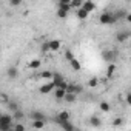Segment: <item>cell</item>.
Segmentation results:
<instances>
[{
	"label": "cell",
	"instance_id": "1",
	"mask_svg": "<svg viewBox=\"0 0 131 131\" xmlns=\"http://www.w3.org/2000/svg\"><path fill=\"white\" fill-rule=\"evenodd\" d=\"M99 20H100L102 25H113V23H116V20H114V17H113V13H106V11L100 14Z\"/></svg>",
	"mask_w": 131,
	"mask_h": 131
},
{
	"label": "cell",
	"instance_id": "2",
	"mask_svg": "<svg viewBox=\"0 0 131 131\" xmlns=\"http://www.w3.org/2000/svg\"><path fill=\"white\" fill-rule=\"evenodd\" d=\"M82 91H83V88L80 85H76V83H68V86H67V93H71V94H76V96Z\"/></svg>",
	"mask_w": 131,
	"mask_h": 131
},
{
	"label": "cell",
	"instance_id": "3",
	"mask_svg": "<svg viewBox=\"0 0 131 131\" xmlns=\"http://www.w3.org/2000/svg\"><path fill=\"white\" fill-rule=\"evenodd\" d=\"M102 56H103V59H105L106 62H111V63H113V62L116 60V56H117V54H116V51H113V49H106V51L102 52Z\"/></svg>",
	"mask_w": 131,
	"mask_h": 131
},
{
	"label": "cell",
	"instance_id": "4",
	"mask_svg": "<svg viewBox=\"0 0 131 131\" xmlns=\"http://www.w3.org/2000/svg\"><path fill=\"white\" fill-rule=\"evenodd\" d=\"M82 9L85 11V13H93L94 9H96V3L94 2H91V0H86V2H83L82 3Z\"/></svg>",
	"mask_w": 131,
	"mask_h": 131
},
{
	"label": "cell",
	"instance_id": "5",
	"mask_svg": "<svg viewBox=\"0 0 131 131\" xmlns=\"http://www.w3.org/2000/svg\"><path fill=\"white\" fill-rule=\"evenodd\" d=\"M126 16H128V11L126 9H117L116 13H113V17H114L116 22L117 20H122V19H126Z\"/></svg>",
	"mask_w": 131,
	"mask_h": 131
},
{
	"label": "cell",
	"instance_id": "6",
	"mask_svg": "<svg viewBox=\"0 0 131 131\" xmlns=\"http://www.w3.org/2000/svg\"><path fill=\"white\" fill-rule=\"evenodd\" d=\"M129 36H131V32H129L128 29H123V31H119V32H117L116 39H117V42H125V40H128Z\"/></svg>",
	"mask_w": 131,
	"mask_h": 131
},
{
	"label": "cell",
	"instance_id": "7",
	"mask_svg": "<svg viewBox=\"0 0 131 131\" xmlns=\"http://www.w3.org/2000/svg\"><path fill=\"white\" fill-rule=\"evenodd\" d=\"M54 88H56V86H54V83H52V82H48V83L42 85V86L39 88V91H40L42 94H48V93H51Z\"/></svg>",
	"mask_w": 131,
	"mask_h": 131
},
{
	"label": "cell",
	"instance_id": "8",
	"mask_svg": "<svg viewBox=\"0 0 131 131\" xmlns=\"http://www.w3.org/2000/svg\"><path fill=\"white\" fill-rule=\"evenodd\" d=\"M31 119H32V122L34 120H45L46 122V116L42 111H37V110L36 111H31Z\"/></svg>",
	"mask_w": 131,
	"mask_h": 131
},
{
	"label": "cell",
	"instance_id": "9",
	"mask_svg": "<svg viewBox=\"0 0 131 131\" xmlns=\"http://www.w3.org/2000/svg\"><path fill=\"white\" fill-rule=\"evenodd\" d=\"M56 122H57V123H59V125L65 129V131H76L71 122H63V120H59V119H56Z\"/></svg>",
	"mask_w": 131,
	"mask_h": 131
},
{
	"label": "cell",
	"instance_id": "10",
	"mask_svg": "<svg viewBox=\"0 0 131 131\" xmlns=\"http://www.w3.org/2000/svg\"><path fill=\"white\" fill-rule=\"evenodd\" d=\"M57 9H65L67 13L71 11V6H70V0H60L57 3Z\"/></svg>",
	"mask_w": 131,
	"mask_h": 131
},
{
	"label": "cell",
	"instance_id": "11",
	"mask_svg": "<svg viewBox=\"0 0 131 131\" xmlns=\"http://www.w3.org/2000/svg\"><path fill=\"white\" fill-rule=\"evenodd\" d=\"M56 119L63 120V122H70V120H71V114H70L68 111H60V113L56 116Z\"/></svg>",
	"mask_w": 131,
	"mask_h": 131
},
{
	"label": "cell",
	"instance_id": "12",
	"mask_svg": "<svg viewBox=\"0 0 131 131\" xmlns=\"http://www.w3.org/2000/svg\"><path fill=\"white\" fill-rule=\"evenodd\" d=\"M6 76H8L9 79H17V76H19L17 67H9V68L6 70Z\"/></svg>",
	"mask_w": 131,
	"mask_h": 131
},
{
	"label": "cell",
	"instance_id": "13",
	"mask_svg": "<svg viewBox=\"0 0 131 131\" xmlns=\"http://www.w3.org/2000/svg\"><path fill=\"white\" fill-rule=\"evenodd\" d=\"M51 82L54 83V86H57L59 83H62V82H63V77H62V74H60V73H52Z\"/></svg>",
	"mask_w": 131,
	"mask_h": 131
},
{
	"label": "cell",
	"instance_id": "14",
	"mask_svg": "<svg viewBox=\"0 0 131 131\" xmlns=\"http://www.w3.org/2000/svg\"><path fill=\"white\" fill-rule=\"evenodd\" d=\"M48 48H49V51H59L60 49V42L59 40H49Z\"/></svg>",
	"mask_w": 131,
	"mask_h": 131
},
{
	"label": "cell",
	"instance_id": "15",
	"mask_svg": "<svg viewBox=\"0 0 131 131\" xmlns=\"http://www.w3.org/2000/svg\"><path fill=\"white\" fill-rule=\"evenodd\" d=\"M70 65H71V68H73L74 71H80V70H82V65H80V62H79L76 57L70 60Z\"/></svg>",
	"mask_w": 131,
	"mask_h": 131
},
{
	"label": "cell",
	"instance_id": "16",
	"mask_svg": "<svg viewBox=\"0 0 131 131\" xmlns=\"http://www.w3.org/2000/svg\"><path fill=\"white\" fill-rule=\"evenodd\" d=\"M0 123L13 125V116H9V114H2V116H0Z\"/></svg>",
	"mask_w": 131,
	"mask_h": 131
},
{
	"label": "cell",
	"instance_id": "17",
	"mask_svg": "<svg viewBox=\"0 0 131 131\" xmlns=\"http://www.w3.org/2000/svg\"><path fill=\"white\" fill-rule=\"evenodd\" d=\"M8 110L13 111V113H16V111H19L20 108H19V103H17V102H14V100H8Z\"/></svg>",
	"mask_w": 131,
	"mask_h": 131
},
{
	"label": "cell",
	"instance_id": "18",
	"mask_svg": "<svg viewBox=\"0 0 131 131\" xmlns=\"http://www.w3.org/2000/svg\"><path fill=\"white\" fill-rule=\"evenodd\" d=\"M65 94H67V91H65V90H60V88H56V91H54V96H56L57 100H62V99L65 97Z\"/></svg>",
	"mask_w": 131,
	"mask_h": 131
},
{
	"label": "cell",
	"instance_id": "19",
	"mask_svg": "<svg viewBox=\"0 0 131 131\" xmlns=\"http://www.w3.org/2000/svg\"><path fill=\"white\" fill-rule=\"evenodd\" d=\"M45 125H46L45 120H34L32 122V128H36V129H43Z\"/></svg>",
	"mask_w": 131,
	"mask_h": 131
},
{
	"label": "cell",
	"instance_id": "20",
	"mask_svg": "<svg viewBox=\"0 0 131 131\" xmlns=\"http://www.w3.org/2000/svg\"><path fill=\"white\" fill-rule=\"evenodd\" d=\"M90 123H91L93 126H96V128H99V126L102 125V120H100L99 117H96V116H93V117L90 119Z\"/></svg>",
	"mask_w": 131,
	"mask_h": 131
},
{
	"label": "cell",
	"instance_id": "21",
	"mask_svg": "<svg viewBox=\"0 0 131 131\" xmlns=\"http://www.w3.org/2000/svg\"><path fill=\"white\" fill-rule=\"evenodd\" d=\"M40 65H42V62H40L39 59H34V60H31V62L28 63V67H29V68H32V70H36V68H39V67H40Z\"/></svg>",
	"mask_w": 131,
	"mask_h": 131
},
{
	"label": "cell",
	"instance_id": "22",
	"mask_svg": "<svg viewBox=\"0 0 131 131\" xmlns=\"http://www.w3.org/2000/svg\"><path fill=\"white\" fill-rule=\"evenodd\" d=\"M99 106H100V110H102L103 113H108V111L111 110V105H110L108 102H100V105H99Z\"/></svg>",
	"mask_w": 131,
	"mask_h": 131
},
{
	"label": "cell",
	"instance_id": "23",
	"mask_svg": "<svg viewBox=\"0 0 131 131\" xmlns=\"http://www.w3.org/2000/svg\"><path fill=\"white\" fill-rule=\"evenodd\" d=\"M63 100H67V102H76V94H71V93H67L65 94V97H63Z\"/></svg>",
	"mask_w": 131,
	"mask_h": 131
},
{
	"label": "cell",
	"instance_id": "24",
	"mask_svg": "<svg viewBox=\"0 0 131 131\" xmlns=\"http://www.w3.org/2000/svg\"><path fill=\"white\" fill-rule=\"evenodd\" d=\"M77 17H79L80 20H85V19L88 17V13H85V11L80 8V9H77Z\"/></svg>",
	"mask_w": 131,
	"mask_h": 131
},
{
	"label": "cell",
	"instance_id": "25",
	"mask_svg": "<svg viewBox=\"0 0 131 131\" xmlns=\"http://www.w3.org/2000/svg\"><path fill=\"white\" fill-rule=\"evenodd\" d=\"M114 71H116V67H114V63H111L108 67V71H106V77H113Z\"/></svg>",
	"mask_w": 131,
	"mask_h": 131
},
{
	"label": "cell",
	"instance_id": "26",
	"mask_svg": "<svg viewBox=\"0 0 131 131\" xmlns=\"http://www.w3.org/2000/svg\"><path fill=\"white\" fill-rule=\"evenodd\" d=\"M39 77H40V79H51V77H52V73H51V71H43V73L39 74Z\"/></svg>",
	"mask_w": 131,
	"mask_h": 131
},
{
	"label": "cell",
	"instance_id": "27",
	"mask_svg": "<svg viewBox=\"0 0 131 131\" xmlns=\"http://www.w3.org/2000/svg\"><path fill=\"white\" fill-rule=\"evenodd\" d=\"M67 16H68V13L65 11V9H57V17L59 19H65Z\"/></svg>",
	"mask_w": 131,
	"mask_h": 131
},
{
	"label": "cell",
	"instance_id": "28",
	"mask_svg": "<svg viewBox=\"0 0 131 131\" xmlns=\"http://www.w3.org/2000/svg\"><path fill=\"white\" fill-rule=\"evenodd\" d=\"M23 117H25V114H23V113H22V111H20V110H19V111H16V113H14V119H16V120H22V119H23Z\"/></svg>",
	"mask_w": 131,
	"mask_h": 131
},
{
	"label": "cell",
	"instance_id": "29",
	"mask_svg": "<svg viewBox=\"0 0 131 131\" xmlns=\"http://www.w3.org/2000/svg\"><path fill=\"white\" fill-rule=\"evenodd\" d=\"M70 6H71V9L73 8H82V2H77V0H76V2H70Z\"/></svg>",
	"mask_w": 131,
	"mask_h": 131
},
{
	"label": "cell",
	"instance_id": "30",
	"mask_svg": "<svg viewBox=\"0 0 131 131\" xmlns=\"http://www.w3.org/2000/svg\"><path fill=\"white\" fill-rule=\"evenodd\" d=\"M13 129L14 131H25V126H23V123H16L13 126Z\"/></svg>",
	"mask_w": 131,
	"mask_h": 131
},
{
	"label": "cell",
	"instance_id": "31",
	"mask_svg": "<svg viewBox=\"0 0 131 131\" xmlns=\"http://www.w3.org/2000/svg\"><path fill=\"white\" fill-rule=\"evenodd\" d=\"M88 85L94 88V86H97V85H99V80H97L96 77H94V79H90V82H88Z\"/></svg>",
	"mask_w": 131,
	"mask_h": 131
},
{
	"label": "cell",
	"instance_id": "32",
	"mask_svg": "<svg viewBox=\"0 0 131 131\" xmlns=\"http://www.w3.org/2000/svg\"><path fill=\"white\" fill-rule=\"evenodd\" d=\"M9 128H13V125H6V123H0V131H8Z\"/></svg>",
	"mask_w": 131,
	"mask_h": 131
},
{
	"label": "cell",
	"instance_id": "33",
	"mask_svg": "<svg viewBox=\"0 0 131 131\" xmlns=\"http://www.w3.org/2000/svg\"><path fill=\"white\" fill-rule=\"evenodd\" d=\"M65 57H67V59H68V62H70L71 59H74V54H73V51H70V49H68L67 52H65Z\"/></svg>",
	"mask_w": 131,
	"mask_h": 131
},
{
	"label": "cell",
	"instance_id": "34",
	"mask_svg": "<svg viewBox=\"0 0 131 131\" xmlns=\"http://www.w3.org/2000/svg\"><path fill=\"white\" fill-rule=\"evenodd\" d=\"M122 123H123V119H122V117L114 119V122H113V125H114V126H119V125H122Z\"/></svg>",
	"mask_w": 131,
	"mask_h": 131
},
{
	"label": "cell",
	"instance_id": "35",
	"mask_svg": "<svg viewBox=\"0 0 131 131\" xmlns=\"http://www.w3.org/2000/svg\"><path fill=\"white\" fill-rule=\"evenodd\" d=\"M9 5H11V6H19V5H20V2H19V0H11Z\"/></svg>",
	"mask_w": 131,
	"mask_h": 131
},
{
	"label": "cell",
	"instance_id": "36",
	"mask_svg": "<svg viewBox=\"0 0 131 131\" xmlns=\"http://www.w3.org/2000/svg\"><path fill=\"white\" fill-rule=\"evenodd\" d=\"M42 51H43V52H46V51H49V48H48V42L42 45Z\"/></svg>",
	"mask_w": 131,
	"mask_h": 131
},
{
	"label": "cell",
	"instance_id": "37",
	"mask_svg": "<svg viewBox=\"0 0 131 131\" xmlns=\"http://www.w3.org/2000/svg\"><path fill=\"white\" fill-rule=\"evenodd\" d=\"M126 103H131V96L129 94H126Z\"/></svg>",
	"mask_w": 131,
	"mask_h": 131
},
{
	"label": "cell",
	"instance_id": "38",
	"mask_svg": "<svg viewBox=\"0 0 131 131\" xmlns=\"http://www.w3.org/2000/svg\"><path fill=\"white\" fill-rule=\"evenodd\" d=\"M8 131H14V129H13V128H9V129H8Z\"/></svg>",
	"mask_w": 131,
	"mask_h": 131
}]
</instances>
